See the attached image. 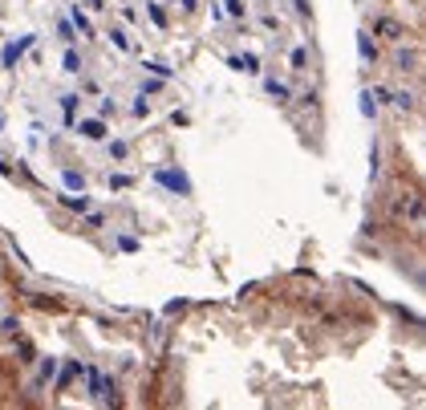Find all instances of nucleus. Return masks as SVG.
I'll list each match as a JSON object with an SVG mask.
<instances>
[{
    "instance_id": "5",
    "label": "nucleus",
    "mask_w": 426,
    "mask_h": 410,
    "mask_svg": "<svg viewBox=\"0 0 426 410\" xmlns=\"http://www.w3.org/2000/svg\"><path fill=\"white\" fill-rule=\"evenodd\" d=\"M81 106V94H61V110H65V126H73V114Z\"/></svg>"
},
{
    "instance_id": "13",
    "label": "nucleus",
    "mask_w": 426,
    "mask_h": 410,
    "mask_svg": "<svg viewBox=\"0 0 426 410\" xmlns=\"http://www.w3.org/2000/svg\"><path fill=\"white\" fill-rule=\"evenodd\" d=\"M159 183H166V187H179V191H187V183H183V175H171V171H159Z\"/></svg>"
},
{
    "instance_id": "25",
    "label": "nucleus",
    "mask_w": 426,
    "mask_h": 410,
    "mask_svg": "<svg viewBox=\"0 0 426 410\" xmlns=\"http://www.w3.org/2000/svg\"><path fill=\"white\" fill-rule=\"evenodd\" d=\"M110 155L114 159H126V142H110Z\"/></svg>"
},
{
    "instance_id": "9",
    "label": "nucleus",
    "mask_w": 426,
    "mask_h": 410,
    "mask_svg": "<svg viewBox=\"0 0 426 410\" xmlns=\"http://www.w3.org/2000/svg\"><path fill=\"white\" fill-rule=\"evenodd\" d=\"M61 65H65V73H81V53H73V49H65V57H61Z\"/></svg>"
},
{
    "instance_id": "8",
    "label": "nucleus",
    "mask_w": 426,
    "mask_h": 410,
    "mask_svg": "<svg viewBox=\"0 0 426 410\" xmlns=\"http://www.w3.org/2000/svg\"><path fill=\"white\" fill-rule=\"evenodd\" d=\"M69 20H73V25H77V29L86 33V37H94V25H90V16H86V12L77 8V4H73V12H69Z\"/></svg>"
},
{
    "instance_id": "2",
    "label": "nucleus",
    "mask_w": 426,
    "mask_h": 410,
    "mask_svg": "<svg viewBox=\"0 0 426 410\" xmlns=\"http://www.w3.org/2000/svg\"><path fill=\"white\" fill-rule=\"evenodd\" d=\"M33 41H37V33H25L16 45H8V49H4V65H8V69H16L20 53H25V49H33Z\"/></svg>"
},
{
    "instance_id": "4",
    "label": "nucleus",
    "mask_w": 426,
    "mask_h": 410,
    "mask_svg": "<svg viewBox=\"0 0 426 410\" xmlns=\"http://www.w3.org/2000/svg\"><path fill=\"white\" fill-rule=\"evenodd\" d=\"M373 33H377V37H386V41H398V37H402V25H398L394 16H381V20L373 25Z\"/></svg>"
},
{
    "instance_id": "11",
    "label": "nucleus",
    "mask_w": 426,
    "mask_h": 410,
    "mask_svg": "<svg viewBox=\"0 0 426 410\" xmlns=\"http://www.w3.org/2000/svg\"><path fill=\"white\" fill-rule=\"evenodd\" d=\"M0 337H20V321L16 317H4L0 321Z\"/></svg>"
},
{
    "instance_id": "26",
    "label": "nucleus",
    "mask_w": 426,
    "mask_h": 410,
    "mask_svg": "<svg viewBox=\"0 0 426 410\" xmlns=\"http://www.w3.org/2000/svg\"><path fill=\"white\" fill-rule=\"evenodd\" d=\"M65 183H69V187H81V183H86V179L77 175V171H65Z\"/></svg>"
},
{
    "instance_id": "3",
    "label": "nucleus",
    "mask_w": 426,
    "mask_h": 410,
    "mask_svg": "<svg viewBox=\"0 0 426 410\" xmlns=\"http://www.w3.org/2000/svg\"><path fill=\"white\" fill-rule=\"evenodd\" d=\"M77 130H81L90 142H102V138H106V122H102V118H86V122H77Z\"/></svg>"
},
{
    "instance_id": "14",
    "label": "nucleus",
    "mask_w": 426,
    "mask_h": 410,
    "mask_svg": "<svg viewBox=\"0 0 426 410\" xmlns=\"http://www.w3.org/2000/svg\"><path fill=\"white\" fill-rule=\"evenodd\" d=\"M361 114H366V118H373V114H377V106H373V94H370V90L361 94Z\"/></svg>"
},
{
    "instance_id": "17",
    "label": "nucleus",
    "mask_w": 426,
    "mask_h": 410,
    "mask_svg": "<svg viewBox=\"0 0 426 410\" xmlns=\"http://www.w3.org/2000/svg\"><path fill=\"white\" fill-rule=\"evenodd\" d=\"M151 20H155L159 29H162V25H166V12H162V4H151Z\"/></svg>"
},
{
    "instance_id": "23",
    "label": "nucleus",
    "mask_w": 426,
    "mask_h": 410,
    "mask_svg": "<svg viewBox=\"0 0 426 410\" xmlns=\"http://www.w3.org/2000/svg\"><path fill=\"white\" fill-rule=\"evenodd\" d=\"M398 65H402V69H410V65H414V53H410V49H402V53H398Z\"/></svg>"
},
{
    "instance_id": "21",
    "label": "nucleus",
    "mask_w": 426,
    "mask_h": 410,
    "mask_svg": "<svg viewBox=\"0 0 426 410\" xmlns=\"http://www.w3.org/2000/svg\"><path fill=\"white\" fill-rule=\"evenodd\" d=\"M57 33H61V41H73V25H69V20H61V25H57Z\"/></svg>"
},
{
    "instance_id": "27",
    "label": "nucleus",
    "mask_w": 426,
    "mask_h": 410,
    "mask_svg": "<svg viewBox=\"0 0 426 410\" xmlns=\"http://www.w3.org/2000/svg\"><path fill=\"white\" fill-rule=\"evenodd\" d=\"M296 12H301V16H309V0H296Z\"/></svg>"
},
{
    "instance_id": "10",
    "label": "nucleus",
    "mask_w": 426,
    "mask_h": 410,
    "mask_svg": "<svg viewBox=\"0 0 426 410\" xmlns=\"http://www.w3.org/2000/svg\"><path fill=\"white\" fill-rule=\"evenodd\" d=\"M357 49H361V57H366V61H373V57H377V49H373L370 33H357Z\"/></svg>"
},
{
    "instance_id": "6",
    "label": "nucleus",
    "mask_w": 426,
    "mask_h": 410,
    "mask_svg": "<svg viewBox=\"0 0 426 410\" xmlns=\"http://www.w3.org/2000/svg\"><path fill=\"white\" fill-rule=\"evenodd\" d=\"M61 207H69V211H90V195H61Z\"/></svg>"
},
{
    "instance_id": "20",
    "label": "nucleus",
    "mask_w": 426,
    "mask_h": 410,
    "mask_svg": "<svg viewBox=\"0 0 426 410\" xmlns=\"http://www.w3.org/2000/svg\"><path fill=\"white\" fill-rule=\"evenodd\" d=\"M151 114V106H146V98H134V118H146Z\"/></svg>"
},
{
    "instance_id": "24",
    "label": "nucleus",
    "mask_w": 426,
    "mask_h": 410,
    "mask_svg": "<svg viewBox=\"0 0 426 410\" xmlns=\"http://www.w3.org/2000/svg\"><path fill=\"white\" fill-rule=\"evenodd\" d=\"M114 114V102H110V98H102V106H98V118H110Z\"/></svg>"
},
{
    "instance_id": "18",
    "label": "nucleus",
    "mask_w": 426,
    "mask_h": 410,
    "mask_svg": "<svg viewBox=\"0 0 426 410\" xmlns=\"http://www.w3.org/2000/svg\"><path fill=\"white\" fill-rule=\"evenodd\" d=\"M110 41H114L118 49H130V41H126V33H122V29H114V33H110Z\"/></svg>"
},
{
    "instance_id": "12",
    "label": "nucleus",
    "mask_w": 426,
    "mask_h": 410,
    "mask_svg": "<svg viewBox=\"0 0 426 410\" xmlns=\"http://www.w3.org/2000/svg\"><path fill=\"white\" fill-rule=\"evenodd\" d=\"M288 65H292V69H305V65H309V49H301V45H296V49L288 53Z\"/></svg>"
},
{
    "instance_id": "19",
    "label": "nucleus",
    "mask_w": 426,
    "mask_h": 410,
    "mask_svg": "<svg viewBox=\"0 0 426 410\" xmlns=\"http://www.w3.org/2000/svg\"><path fill=\"white\" fill-rule=\"evenodd\" d=\"M142 69H151V73H159V77H171V69H166V65H159V61H146Z\"/></svg>"
},
{
    "instance_id": "22",
    "label": "nucleus",
    "mask_w": 426,
    "mask_h": 410,
    "mask_svg": "<svg viewBox=\"0 0 426 410\" xmlns=\"http://www.w3.org/2000/svg\"><path fill=\"white\" fill-rule=\"evenodd\" d=\"M223 4H227V12H231V16H244V0H223Z\"/></svg>"
},
{
    "instance_id": "7",
    "label": "nucleus",
    "mask_w": 426,
    "mask_h": 410,
    "mask_svg": "<svg viewBox=\"0 0 426 410\" xmlns=\"http://www.w3.org/2000/svg\"><path fill=\"white\" fill-rule=\"evenodd\" d=\"M53 374H57V357H45V361H41V374H37V386L45 390V386L53 382Z\"/></svg>"
},
{
    "instance_id": "15",
    "label": "nucleus",
    "mask_w": 426,
    "mask_h": 410,
    "mask_svg": "<svg viewBox=\"0 0 426 410\" xmlns=\"http://www.w3.org/2000/svg\"><path fill=\"white\" fill-rule=\"evenodd\" d=\"M264 90H268V94H272V98H288V90H284L280 81H272V77H268V81H264Z\"/></svg>"
},
{
    "instance_id": "1",
    "label": "nucleus",
    "mask_w": 426,
    "mask_h": 410,
    "mask_svg": "<svg viewBox=\"0 0 426 410\" xmlns=\"http://www.w3.org/2000/svg\"><path fill=\"white\" fill-rule=\"evenodd\" d=\"M86 378H90V390H94V398H102V402H114V382H110L106 374L98 370V365H90L86 370Z\"/></svg>"
},
{
    "instance_id": "16",
    "label": "nucleus",
    "mask_w": 426,
    "mask_h": 410,
    "mask_svg": "<svg viewBox=\"0 0 426 410\" xmlns=\"http://www.w3.org/2000/svg\"><path fill=\"white\" fill-rule=\"evenodd\" d=\"M394 106H398V110H410V106H414V98L402 90V94H394Z\"/></svg>"
}]
</instances>
